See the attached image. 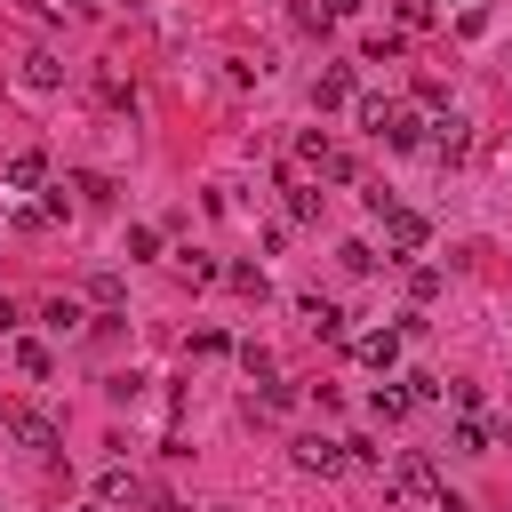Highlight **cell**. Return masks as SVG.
<instances>
[{
    "label": "cell",
    "instance_id": "6da1fadb",
    "mask_svg": "<svg viewBox=\"0 0 512 512\" xmlns=\"http://www.w3.org/2000/svg\"><path fill=\"white\" fill-rule=\"evenodd\" d=\"M464 152H472V128H464L456 112H440V120H432V160H440V168H456Z\"/></svg>",
    "mask_w": 512,
    "mask_h": 512
},
{
    "label": "cell",
    "instance_id": "7a4b0ae2",
    "mask_svg": "<svg viewBox=\"0 0 512 512\" xmlns=\"http://www.w3.org/2000/svg\"><path fill=\"white\" fill-rule=\"evenodd\" d=\"M0 432H16L32 456H56V424H48V416H32V408H8V424H0Z\"/></svg>",
    "mask_w": 512,
    "mask_h": 512
},
{
    "label": "cell",
    "instance_id": "3957f363",
    "mask_svg": "<svg viewBox=\"0 0 512 512\" xmlns=\"http://www.w3.org/2000/svg\"><path fill=\"white\" fill-rule=\"evenodd\" d=\"M296 464H304V472H344L352 456H344V440H328V432H304V440H296Z\"/></svg>",
    "mask_w": 512,
    "mask_h": 512
},
{
    "label": "cell",
    "instance_id": "277c9868",
    "mask_svg": "<svg viewBox=\"0 0 512 512\" xmlns=\"http://www.w3.org/2000/svg\"><path fill=\"white\" fill-rule=\"evenodd\" d=\"M384 248L416 256V248H424V216H416V208H384Z\"/></svg>",
    "mask_w": 512,
    "mask_h": 512
},
{
    "label": "cell",
    "instance_id": "5b68a950",
    "mask_svg": "<svg viewBox=\"0 0 512 512\" xmlns=\"http://www.w3.org/2000/svg\"><path fill=\"white\" fill-rule=\"evenodd\" d=\"M352 360H360V368H400V328H368V336L352 344Z\"/></svg>",
    "mask_w": 512,
    "mask_h": 512
},
{
    "label": "cell",
    "instance_id": "8992f818",
    "mask_svg": "<svg viewBox=\"0 0 512 512\" xmlns=\"http://www.w3.org/2000/svg\"><path fill=\"white\" fill-rule=\"evenodd\" d=\"M400 488H408V496H424L432 512H440V496H448V488H440V472H432L424 456H400Z\"/></svg>",
    "mask_w": 512,
    "mask_h": 512
},
{
    "label": "cell",
    "instance_id": "52a82bcc",
    "mask_svg": "<svg viewBox=\"0 0 512 512\" xmlns=\"http://www.w3.org/2000/svg\"><path fill=\"white\" fill-rule=\"evenodd\" d=\"M384 144H392V152H416V144H424V120H416L408 104H392V120H384Z\"/></svg>",
    "mask_w": 512,
    "mask_h": 512
},
{
    "label": "cell",
    "instance_id": "ba28073f",
    "mask_svg": "<svg viewBox=\"0 0 512 512\" xmlns=\"http://www.w3.org/2000/svg\"><path fill=\"white\" fill-rule=\"evenodd\" d=\"M296 312H304V328H312V336H328V344H336V336H344V312H336V304H328V296H304V304H296Z\"/></svg>",
    "mask_w": 512,
    "mask_h": 512
},
{
    "label": "cell",
    "instance_id": "9c48e42d",
    "mask_svg": "<svg viewBox=\"0 0 512 512\" xmlns=\"http://www.w3.org/2000/svg\"><path fill=\"white\" fill-rule=\"evenodd\" d=\"M312 104H320V112H336V104H352V64H336V72H320V88H312Z\"/></svg>",
    "mask_w": 512,
    "mask_h": 512
},
{
    "label": "cell",
    "instance_id": "30bf717a",
    "mask_svg": "<svg viewBox=\"0 0 512 512\" xmlns=\"http://www.w3.org/2000/svg\"><path fill=\"white\" fill-rule=\"evenodd\" d=\"M40 176H48V152H16L8 160V192H40Z\"/></svg>",
    "mask_w": 512,
    "mask_h": 512
},
{
    "label": "cell",
    "instance_id": "8fae6325",
    "mask_svg": "<svg viewBox=\"0 0 512 512\" xmlns=\"http://www.w3.org/2000/svg\"><path fill=\"white\" fill-rule=\"evenodd\" d=\"M176 272H184L192 288H208V280H224V264H216V256H200V248H184V256H176Z\"/></svg>",
    "mask_w": 512,
    "mask_h": 512
},
{
    "label": "cell",
    "instance_id": "7c38bea8",
    "mask_svg": "<svg viewBox=\"0 0 512 512\" xmlns=\"http://www.w3.org/2000/svg\"><path fill=\"white\" fill-rule=\"evenodd\" d=\"M448 448H456V456H488V424H480V416H464V424L448 432Z\"/></svg>",
    "mask_w": 512,
    "mask_h": 512
},
{
    "label": "cell",
    "instance_id": "4fadbf2b",
    "mask_svg": "<svg viewBox=\"0 0 512 512\" xmlns=\"http://www.w3.org/2000/svg\"><path fill=\"white\" fill-rule=\"evenodd\" d=\"M24 80H32V88H56V80H64V64H56L48 48H32V56H24Z\"/></svg>",
    "mask_w": 512,
    "mask_h": 512
},
{
    "label": "cell",
    "instance_id": "5bb4252c",
    "mask_svg": "<svg viewBox=\"0 0 512 512\" xmlns=\"http://www.w3.org/2000/svg\"><path fill=\"white\" fill-rule=\"evenodd\" d=\"M400 48H408V40H400V32H368V40H360V56H368V64H392V56H400Z\"/></svg>",
    "mask_w": 512,
    "mask_h": 512
},
{
    "label": "cell",
    "instance_id": "9a60e30c",
    "mask_svg": "<svg viewBox=\"0 0 512 512\" xmlns=\"http://www.w3.org/2000/svg\"><path fill=\"white\" fill-rule=\"evenodd\" d=\"M408 408H416V400H408V392H376V400H368V416H376V424H400V416H408Z\"/></svg>",
    "mask_w": 512,
    "mask_h": 512
},
{
    "label": "cell",
    "instance_id": "2e32d148",
    "mask_svg": "<svg viewBox=\"0 0 512 512\" xmlns=\"http://www.w3.org/2000/svg\"><path fill=\"white\" fill-rule=\"evenodd\" d=\"M144 256H160V232L152 224H128V264H144Z\"/></svg>",
    "mask_w": 512,
    "mask_h": 512
},
{
    "label": "cell",
    "instance_id": "e0dca14e",
    "mask_svg": "<svg viewBox=\"0 0 512 512\" xmlns=\"http://www.w3.org/2000/svg\"><path fill=\"white\" fill-rule=\"evenodd\" d=\"M224 280H232V288H240V296H256V304H264V296H272V288H264V272H256V264H232V272H224Z\"/></svg>",
    "mask_w": 512,
    "mask_h": 512
},
{
    "label": "cell",
    "instance_id": "ac0fdd59",
    "mask_svg": "<svg viewBox=\"0 0 512 512\" xmlns=\"http://www.w3.org/2000/svg\"><path fill=\"white\" fill-rule=\"evenodd\" d=\"M40 320H48V328H56V336H72V328H80V304H72V296H56V304H48V312H40Z\"/></svg>",
    "mask_w": 512,
    "mask_h": 512
},
{
    "label": "cell",
    "instance_id": "d6986e66",
    "mask_svg": "<svg viewBox=\"0 0 512 512\" xmlns=\"http://www.w3.org/2000/svg\"><path fill=\"white\" fill-rule=\"evenodd\" d=\"M352 112H360V128H376V136H384V120H392V104H384V96H360Z\"/></svg>",
    "mask_w": 512,
    "mask_h": 512
},
{
    "label": "cell",
    "instance_id": "ffe728a7",
    "mask_svg": "<svg viewBox=\"0 0 512 512\" xmlns=\"http://www.w3.org/2000/svg\"><path fill=\"white\" fill-rule=\"evenodd\" d=\"M304 216H320V192H304V184H288V224H304Z\"/></svg>",
    "mask_w": 512,
    "mask_h": 512
},
{
    "label": "cell",
    "instance_id": "44dd1931",
    "mask_svg": "<svg viewBox=\"0 0 512 512\" xmlns=\"http://www.w3.org/2000/svg\"><path fill=\"white\" fill-rule=\"evenodd\" d=\"M336 256H344V272H376V248H368V240H344Z\"/></svg>",
    "mask_w": 512,
    "mask_h": 512
},
{
    "label": "cell",
    "instance_id": "7402d4cb",
    "mask_svg": "<svg viewBox=\"0 0 512 512\" xmlns=\"http://www.w3.org/2000/svg\"><path fill=\"white\" fill-rule=\"evenodd\" d=\"M16 368H24V376H48L56 360H48V344H16Z\"/></svg>",
    "mask_w": 512,
    "mask_h": 512
},
{
    "label": "cell",
    "instance_id": "603a6c76",
    "mask_svg": "<svg viewBox=\"0 0 512 512\" xmlns=\"http://www.w3.org/2000/svg\"><path fill=\"white\" fill-rule=\"evenodd\" d=\"M240 368H248L256 384H272V352H264V344H240Z\"/></svg>",
    "mask_w": 512,
    "mask_h": 512
},
{
    "label": "cell",
    "instance_id": "cb8c5ba5",
    "mask_svg": "<svg viewBox=\"0 0 512 512\" xmlns=\"http://www.w3.org/2000/svg\"><path fill=\"white\" fill-rule=\"evenodd\" d=\"M120 496H136V472H128V464H112V472H104V504H120Z\"/></svg>",
    "mask_w": 512,
    "mask_h": 512
},
{
    "label": "cell",
    "instance_id": "d4e9b609",
    "mask_svg": "<svg viewBox=\"0 0 512 512\" xmlns=\"http://www.w3.org/2000/svg\"><path fill=\"white\" fill-rule=\"evenodd\" d=\"M88 296H96V304L112 312V304H120V272H96V280H88Z\"/></svg>",
    "mask_w": 512,
    "mask_h": 512
},
{
    "label": "cell",
    "instance_id": "484cf974",
    "mask_svg": "<svg viewBox=\"0 0 512 512\" xmlns=\"http://www.w3.org/2000/svg\"><path fill=\"white\" fill-rule=\"evenodd\" d=\"M408 296H416V304H424V296H440V272H432V264H416V272H408Z\"/></svg>",
    "mask_w": 512,
    "mask_h": 512
},
{
    "label": "cell",
    "instance_id": "4316f807",
    "mask_svg": "<svg viewBox=\"0 0 512 512\" xmlns=\"http://www.w3.org/2000/svg\"><path fill=\"white\" fill-rule=\"evenodd\" d=\"M16 320H24V304H16V296H0V328H16Z\"/></svg>",
    "mask_w": 512,
    "mask_h": 512
},
{
    "label": "cell",
    "instance_id": "83f0119b",
    "mask_svg": "<svg viewBox=\"0 0 512 512\" xmlns=\"http://www.w3.org/2000/svg\"><path fill=\"white\" fill-rule=\"evenodd\" d=\"M360 8H368V0H328V16H360Z\"/></svg>",
    "mask_w": 512,
    "mask_h": 512
},
{
    "label": "cell",
    "instance_id": "f1b7e54d",
    "mask_svg": "<svg viewBox=\"0 0 512 512\" xmlns=\"http://www.w3.org/2000/svg\"><path fill=\"white\" fill-rule=\"evenodd\" d=\"M152 512H192V504H176V496H160V504H152Z\"/></svg>",
    "mask_w": 512,
    "mask_h": 512
},
{
    "label": "cell",
    "instance_id": "f546056e",
    "mask_svg": "<svg viewBox=\"0 0 512 512\" xmlns=\"http://www.w3.org/2000/svg\"><path fill=\"white\" fill-rule=\"evenodd\" d=\"M64 8H96V0H64Z\"/></svg>",
    "mask_w": 512,
    "mask_h": 512
},
{
    "label": "cell",
    "instance_id": "4dcf8cb0",
    "mask_svg": "<svg viewBox=\"0 0 512 512\" xmlns=\"http://www.w3.org/2000/svg\"><path fill=\"white\" fill-rule=\"evenodd\" d=\"M80 512H104V504H80Z\"/></svg>",
    "mask_w": 512,
    "mask_h": 512
}]
</instances>
